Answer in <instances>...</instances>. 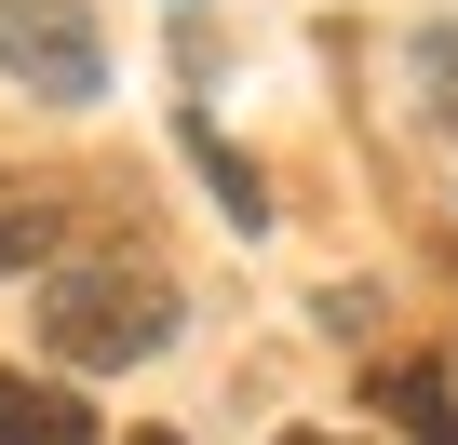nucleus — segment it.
<instances>
[{"instance_id":"1","label":"nucleus","mask_w":458,"mask_h":445,"mask_svg":"<svg viewBox=\"0 0 458 445\" xmlns=\"http://www.w3.org/2000/svg\"><path fill=\"white\" fill-rule=\"evenodd\" d=\"M41 338H55V364H148L162 338H175V297L148 284V270H55V297H41Z\"/></svg>"},{"instance_id":"2","label":"nucleus","mask_w":458,"mask_h":445,"mask_svg":"<svg viewBox=\"0 0 458 445\" xmlns=\"http://www.w3.org/2000/svg\"><path fill=\"white\" fill-rule=\"evenodd\" d=\"M0 68H14L28 95H55V108L108 95V41H95L81 0H0Z\"/></svg>"},{"instance_id":"3","label":"nucleus","mask_w":458,"mask_h":445,"mask_svg":"<svg viewBox=\"0 0 458 445\" xmlns=\"http://www.w3.org/2000/svg\"><path fill=\"white\" fill-rule=\"evenodd\" d=\"M0 445H95V432H81V405L55 378H14V364H0Z\"/></svg>"},{"instance_id":"4","label":"nucleus","mask_w":458,"mask_h":445,"mask_svg":"<svg viewBox=\"0 0 458 445\" xmlns=\"http://www.w3.org/2000/svg\"><path fill=\"white\" fill-rule=\"evenodd\" d=\"M377 405H391L418 445H458V391H445V364H377Z\"/></svg>"},{"instance_id":"5","label":"nucleus","mask_w":458,"mask_h":445,"mask_svg":"<svg viewBox=\"0 0 458 445\" xmlns=\"http://www.w3.org/2000/svg\"><path fill=\"white\" fill-rule=\"evenodd\" d=\"M189 162L216 175V202H229V216H243V230H257V216H270V189H257V162H243V149H229V135H202V122H189Z\"/></svg>"},{"instance_id":"6","label":"nucleus","mask_w":458,"mask_h":445,"mask_svg":"<svg viewBox=\"0 0 458 445\" xmlns=\"http://www.w3.org/2000/svg\"><path fill=\"white\" fill-rule=\"evenodd\" d=\"M14 257H41V202H14V189H0V270H14Z\"/></svg>"},{"instance_id":"7","label":"nucleus","mask_w":458,"mask_h":445,"mask_svg":"<svg viewBox=\"0 0 458 445\" xmlns=\"http://www.w3.org/2000/svg\"><path fill=\"white\" fill-rule=\"evenodd\" d=\"M284 445H351V432H284Z\"/></svg>"},{"instance_id":"8","label":"nucleus","mask_w":458,"mask_h":445,"mask_svg":"<svg viewBox=\"0 0 458 445\" xmlns=\"http://www.w3.org/2000/svg\"><path fill=\"white\" fill-rule=\"evenodd\" d=\"M135 445H175V432H135Z\"/></svg>"}]
</instances>
